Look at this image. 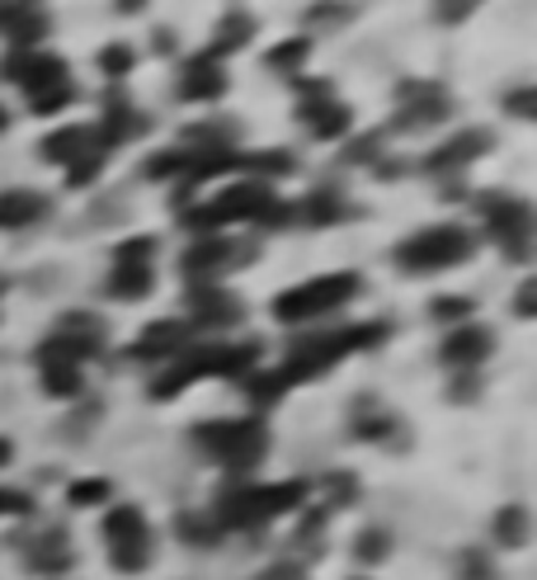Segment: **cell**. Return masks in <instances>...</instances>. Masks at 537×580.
<instances>
[{"label":"cell","mask_w":537,"mask_h":580,"mask_svg":"<svg viewBox=\"0 0 537 580\" xmlns=\"http://www.w3.org/2000/svg\"><path fill=\"white\" fill-rule=\"evenodd\" d=\"M387 340V326L372 322V326H349V331H330V335H311L302 345H292V354L284 358V368L278 373V383L292 387V383H307V377H321L326 368H335L340 358L358 354V350H372Z\"/></svg>","instance_id":"obj_1"},{"label":"cell","mask_w":537,"mask_h":580,"mask_svg":"<svg viewBox=\"0 0 537 580\" xmlns=\"http://www.w3.org/2000/svg\"><path fill=\"white\" fill-rule=\"evenodd\" d=\"M307 500V482H278V486H236L222 495V505H217V533L227 529H255L265 524L274 514H288Z\"/></svg>","instance_id":"obj_2"},{"label":"cell","mask_w":537,"mask_h":580,"mask_svg":"<svg viewBox=\"0 0 537 580\" xmlns=\"http://www.w3.org/2000/svg\"><path fill=\"white\" fill-rule=\"evenodd\" d=\"M198 449L212 453L217 463H227L231 472H250L269 449V430L260 420H208L193 430Z\"/></svg>","instance_id":"obj_3"},{"label":"cell","mask_w":537,"mask_h":580,"mask_svg":"<svg viewBox=\"0 0 537 580\" xmlns=\"http://www.w3.org/2000/svg\"><path fill=\"white\" fill-rule=\"evenodd\" d=\"M471 250H476V242L467 227H425L410 242L396 246V265L406 274H434V269L463 265V259H471Z\"/></svg>","instance_id":"obj_4"},{"label":"cell","mask_w":537,"mask_h":580,"mask_svg":"<svg viewBox=\"0 0 537 580\" xmlns=\"http://www.w3.org/2000/svg\"><path fill=\"white\" fill-rule=\"evenodd\" d=\"M349 297H358V274H326V278H311V284L288 288L284 297H274V316L284 326H302L311 316L345 307Z\"/></svg>","instance_id":"obj_5"},{"label":"cell","mask_w":537,"mask_h":580,"mask_svg":"<svg viewBox=\"0 0 537 580\" xmlns=\"http://www.w3.org/2000/svg\"><path fill=\"white\" fill-rule=\"evenodd\" d=\"M274 204V189L260 185V179H246V185H236L227 194H217L212 204L185 213L189 227H227V223H260V213Z\"/></svg>","instance_id":"obj_6"},{"label":"cell","mask_w":537,"mask_h":580,"mask_svg":"<svg viewBox=\"0 0 537 580\" xmlns=\"http://www.w3.org/2000/svg\"><path fill=\"white\" fill-rule=\"evenodd\" d=\"M105 538H109V557L118 571H142L151 557V529L137 505H113L105 519Z\"/></svg>","instance_id":"obj_7"},{"label":"cell","mask_w":537,"mask_h":580,"mask_svg":"<svg viewBox=\"0 0 537 580\" xmlns=\"http://www.w3.org/2000/svg\"><path fill=\"white\" fill-rule=\"evenodd\" d=\"M486 223H490V236L500 242L514 259L528 255V242H533V208L524 198H509V194H486Z\"/></svg>","instance_id":"obj_8"},{"label":"cell","mask_w":537,"mask_h":580,"mask_svg":"<svg viewBox=\"0 0 537 580\" xmlns=\"http://www.w3.org/2000/svg\"><path fill=\"white\" fill-rule=\"evenodd\" d=\"M189 307H193V331H217V326H236L241 322V312L246 303L236 293L227 288H217V284H193L189 288Z\"/></svg>","instance_id":"obj_9"},{"label":"cell","mask_w":537,"mask_h":580,"mask_svg":"<svg viewBox=\"0 0 537 580\" xmlns=\"http://www.w3.org/2000/svg\"><path fill=\"white\" fill-rule=\"evenodd\" d=\"M236 259H246V255H236L231 242H222V236H203V242H193L185 250V259H179V269H185V278H193V284H217Z\"/></svg>","instance_id":"obj_10"},{"label":"cell","mask_w":537,"mask_h":580,"mask_svg":"<svg viewBox=\"0 0 537 580\" xmlns=\"http://www.w3.org/2000/svg\"><path fill=\"white\" fill-rule=\"evenodd\" d=\"M486 151H490V132H486V128H463L457 137H448L439 151L425 156V170H429V175H453V170L471 166L476 156H486Z\"/></svg>","instance_id":"obj_11"},{"label":"cell","mask_w":537,"mask_h":580,"mask_svg":"<svg viewBox=\"0 0 537 580\" xmlns=\"http://www.w3.org/2000/svg\"><path fill=\"white\" fill-rule=\"evenodd\" d=\"M406 109L391 118L396 132H410V128H425V124H439V118L448 114V95L439 86H406L401 90Z\"/></svg>","instance_id":"obj_12"},{"label":"cell","mask_w":537,"mask_h":580,"mask_svg":"<svg viewBox=\"0 0 537 580\" xmlns=\"http://www.w3.org/2000/svg\"><path fill=\"white\" fill-rule=\"evenodd\" d=\"M495 350V340H490V331H481V326H457L448 340H444V364L448 368H463V373H471L476 364H486V354Z\"/></svg>","instance_id":"obj_13"},{"label":"cell","mask_w":537,"mask_h":580,"mask_svg":"<svg viewBox=\"0 0 537 580\" xmlns=\"http://www.w3.org/2000/svg\"><path fill=\"white\" fill-rule=\"evenodd\" d=\"M38 364H43V387L52 396H76L81 392V364H76L57 340H48V345L38 350Z\"/></svg>","instance_id":"obj_14"},{"label":"cell","mask_w":537,"mask_h":580,"mask_svg":"<svg viewBox=\"0 0 537 580\" xmlns=\"http://www.w3.org/2000/svg\"><path fill=\"white\" fill-rule=\"evenodd\" d=\"M189 335L193 326L189 322H156L142 331V340L132 345L137 358H175L179 350H189Z\"/></svg>","instance_id":"obj_15"},{"label":"cell","mask_w":537,"mask_h":580,"mask_svg":"<svg viewBox=\"0 0 537 580\" xmlns=\"http://www.w3.org/2000/svg\"><path fill=\"white\" fill-rule=\"evenodd\" d=\"M147 132V118L137 114L128 99H109V114H105V124L95 128V137H99V147H118V142H132V137H142Z\"/></svg>","instance_id":"obj_16"},{"label":"cell","mask_w":537,"mask_h":580,"mask_svg":"<svg viewBox=\"0 0 537 580\" xmlns=\"http://www.w3.org/2000/svg\"><path fill=\"white\" fill-rule=\"evenodd\" d=\"M227 90V71L222 62H212L208 52H198L185 67V81H179V99H217Z\"/></svg>","instance_id":"obj_17"},{"label":"cell","mask_w":537,"mask_h":580,"mask_svg":"<svg viewBox=\"0 0 537 580\" xmlns=\"http://www.w3.org/2000/svg\"><path fill=\"white\" fill-rule=\"evenodd\" d=\"M95 151H105V147H99V137H95V128H62V132H52L43 142V156H48V161H57V166H76V161H86V156H95Z\"/></svg>","instance_id":"obj_18"},{"label":"cell","mask_w":537,"mask_h":580,"mask_svg":"<svg viewBox=\"0 0 537 580\" xmlns=\"http://www.w3.org/2000/svg\"><path fill=\"white\" fill-rule=\"evenodd\" d=\"M0 29L10 33L14 48H33L48 33V14L38 6H0Z\"/></svg>","instance_id":"obj_19"},{"label":"cell","mask_w":537,"mask_h":580,"mask_svg":"<svg viewBox=\"0 0 537 580\" xmlns=\"http://www.w3.org/2000/svg\"><path fill=\"white\" fill-rule=\"evenodd\" d=\"M302 124L316 137H340V132H349L354 114H349V105H340V99L330 95V99H311V105H302Z\"/></svg>","instance_id":"obj_20"},{"label":"cell","mask_w":537,"mask_h":580,"mask_svg":"<svg viewBox=\"0 0 537 580\" xmlns=\"http://www.w3.org/2000/svg\"><path fill=\"white\" fill-rule=\"evenodd\" d=\"M43 213H48V198L33 194V189H10V194H0V227H10V232L38 223Z\"/></svg>","instance_id":"obj_21"},{"label":"cell","mask_w":537,"mask_h":580,"mask_svg":"<svg viewBox=\"0 0 537 580\" xmlns=\"http://www.w3.org/2000/svg\"><path fill=\"white\" fill-rule=\"evenodd\" d=\"M349 430H354L358 439H377V444H387V439L396 434V415L382 411L377 402H358V406H354V420H349Z\"/></svg>","instance_id":"obj_22"},{"label":"cell","mask_w":537,"mask_h":580,"mask_svg":"<svg viewBox=\"0 0 537 580\" xmlns=\"http://www.w3.org/2000/svg\"><path fill=\"white\" fill-rule=\"evenodd\" d=\"M250 33H255V24H250V14H241V10H231V14L222 19V29H217V38H212V48H208V57H212V62H222L227 52H236V48H246V43H250Z\"/></svg>","instance_id":"obj_23"},{"label":"cell","mask_w":537,"mask_h":580,"mask_svg":"<svg viewBox=\"0 0 537 580\" xmlns=\"http://www.w3.org/2000/svg\"><path fill=\"white\" fill-rule=\"evenodd\" d=\"M495 543L500 548H524L528 543V510L524 505H505L495 514Z\"/></svg>","instance_id":"obj_24"},{"label":"cell","mask_w":537,"mask_h":580,"mask_svg":"<svg viewBox=\"0 0 537 580\" xmlns=\"http://www.w3.org/2000/svg\"><path fill=\"white\" fill-rule=\"evenodd\" d=\"M109 288H113V297H123V303H137V297L151 293V265H118Z\"/></svg>","instance_id":"obj_25"},{"label":"cell","mask_w":537,"mask_h":580,"mask_svg":"<svg viewBox=\"0 0 537 580\" xmlns=\"http://www.w3.org/2000/svg\"><path fill=\"white\" fill-rule=\"evenodd\" d=\"M387 552H391V533L387 529H364L358 533V543H354V557L364 567H372V562H387Z\"/></svg>","instance_id":"obj_26"},{"label":"cell","mask_w":537,"mask_h":580,"mask_svg":"<svg viewBox=\"0 0 537 580\" xmlns=\"http://www.w3.org/2000/svg\"><path fill=\"white\" fill-rule=\"evenodd\" d=\"M33 99V114H62L67 105H71V99H76V90H71V81H57V86H43V90H33L29 95Z\"/></svg>","instance_id":"obj_27"},{"label":"cell","mask_w":537,"mask_h":580,"mask_svg":"<svg viewBox=\"0 0 537 580\" xmlns=\"http://www.w3.org/2000/svg\"><path fill=\"white\" fill-rule=\"evenodd\" d=\"M307 52H311L307 38H288V43H278V48L269 52V67H274V71H297V67L307 62Z\"/></svg>","instance_id":"obj_28"},{"label":"cell","mask_w":537,"mask_h":580,"mask_svg":"<svg viewBox=\"0 0 537 580\" xmlns=\"http://www.w3.org/2000/svg\"><path fill=\"white\" fill-rule=\"evenodd\" d=\"M335 217H345L340 194L321 189V194H311V198H307V223H335Z\"/></svg>","instance_id":"obj_29"},{"label":"cell","mask_w":537,"mask_h":580,"mask_svg":"<svg viewBox=\"0 0 537 580\" xmlns=\"http://www.w3.org/2000/svg\"><path fill=\"white\" fill-rule=\"evenodd\" d=\"M189 166H193V151H166V156H151L147 175H151V179H170V175H179V170L189 175Z\"/></svg>","instance_id":"obj_30"},{"label":"cell","mask_w":537,"mask_h":580,"mask_svg":"<svg viewBox=\"0 0 537 580\" xmlns=\"http://www.w3.org/2000/svg\"><path fill=\"white\" fill-rule=\"evenodd\" d=\"M434 312V322H453V326H467V316L476 312L471 297H439V303L429 307Z\"/></svg>","instance_id":"obj_31"},{"label":"cell","mask_w":537,"mask_h":580,"mask_svg":"<svg viewBox=\"0 0 537 580\" xmlns=\"http://www.w3.org/2000/svg\"><path fill=\"white\" fill-rule=\"evenodd\" d=\"M151 255H156V242L151 236H132V242H123L113 250L118 265H151Z\"/></svg>","instance_id":"obj_32"},{"label":"cell","mask_w":537,"mask_h":580,"mask_svg":"<svg viewBox=\"0 0 537 580\" xmlns=\"http://www.w3.org/2000/svg\"><path fill=\"white\" fill-rule=\"evenodd\" d=\"M67 500L76 510H86V505H99V500H109V482H76L67 491Z\"/></svg>","instance_id":"obj_33"},{"label":"cell","mask_w":537,"mask_h":580,"mask_svg":"<svg viewBox=\"0 0 537 580\" xmlns=\"http://www.w3.org/2000/svg\"><path fill=\"white\" fill-rule=\"evenodd\" d=\"M99 67H105L109 76H128L132 71V48H105V57H99Z\"/></svg>","instance_id":"obj_34"},{"label":"cell","mask_w":537,"mask_h":580,"mask_svg":"<svg viewBox=\"0 0 537 580\" xmlns=\"http://www.w3.org/2000/svg\"><path fill=\"white\" fill-rule=\"evenodd\" d=\"M463 580H495L486 552H467V557H463Z\"/></svg>","instance_id":"obj_35"},{"label":"cell","mask_w":537,"mask_h":580,"mask_svg":"<svg viewBox=\"0 0 537 580\" xmlns=\"http://www.w3.org/2000/svg\"><path fill=\"white\" fill-rule=\"evenodd\" d=\"M179 529H185L193 543H212V538H217V524H212V519H193V514H185V524H179Z\"/></svg>","instance_id":"obj_36"},{"label":"cell","mask_w":537,"mask_h":580,"mask_svg":"<svg viewBox=\"0 0 537 580\" xmlns=\"http://www.w3.org/2000/svg\"><path fill=\"white\" fill-rule=\"evenodd\" d=\"M33 505H29V495L24 491H0V514H14V519H24Z\"/></svg>","instance_id":"obj_37"},{"label":"cell","mask_w":537,"mask_h":580,"mask_svg":"<svg viewBox=\"0 0 537 580\" xmlns=\"http://www.w3.org/2000/svg\"><path fill=\"white\" fill-rule=\"evenodd\" d=\"M95 175H99V151H95V156H86V161H76L67 179H71V185H76V189H81V185H90V179H95Z\"/></svg>","instance_id":"obj_38"},{"label":"cell","mask_w":537,"mask_h":580,"mask_svg":"<svg viewBox=\"0 0 537 580\" xmlns=\"http://www.w3.org/2000/svg\"><path fill=\"white\" fill-rule=\"evenodd\" d=\"M533 303H537V284L528 278V284H524V293H519V316H533Z\"/></svg>","instance_id":"obj_39"},{"label":"cell","mask_w":537,"mask_h":580,"mask_svg":"<svg viewBox=\"0 0 537 580\" xmlns=\"http://www.w3.org/2000/svg\"><path fill=\"white\" fill-rule=\"evenodd\" d=\"M260 580H302V571H297V567H274V571H265Z\"/></svg>","instance_id":"obj_40"},{"label":"cell","mask_w":537,"mask_h":580,"mask_svg":"<svg viewBox=\"0 0 537 580\" xmlns=\"http://www.w3.org/2000/svg\"><path fill=\"white\" fill-rule=\"evenodd\" d=\"M509 109H514V114H533V90L514 95V99H509Z\"/></svg>","instance_id":"obj_41"},{"label":"cell","mask_w":537,"mask_h":580,"mask_svg":"<svg viewBox=\"0 0 537 580\" xmlns=\"http://www.w3.org/2000/svg\"><path fill=\"white\" fill-rule=\"evenodd\" d=\"M439 14L448 19V24H457V19H467V14H471V6H439Z\"/></svg>","instance_id":"obj_42"},{"label":"cell","mask_w":537,"mask_h":580,"mask_svg":"<svg viewBox=\"0 0 537 580\" xmlns=\"http://www.w3.org/2000/svg\"><path fill=\"white\" fill-rule=\"evenodd\" d=\"M10 458H14V449H10V439H0V468H10Z\"/></svg>","instance_id":"obj_43"},{"label":"cell","mask_w":537,"mask_h":580,"mask_svg":"<svg viewBox=\"0 0 537 580\" xmlns=\"http://www.w3.org/2000/svg\"><path fill=\"white\" fill-rule=\"evenodd\" d=\"M0 128H10V114L6 109H0Z\"/></svg>","instance_id":"obj_44"},{"label":"cell","mask_w":537,"mask_h":580,"mask_svg":"<svg viewBox=\"0 0 537 580\" xmlns=\"http://www.w3.org/2000/svg\"><path fill=\"white\" fill-rule=\"evenodd\" d=\"M358 580H364V576H358Z\"/></svg>","instance_id":"obj_45"}]
</instances>
